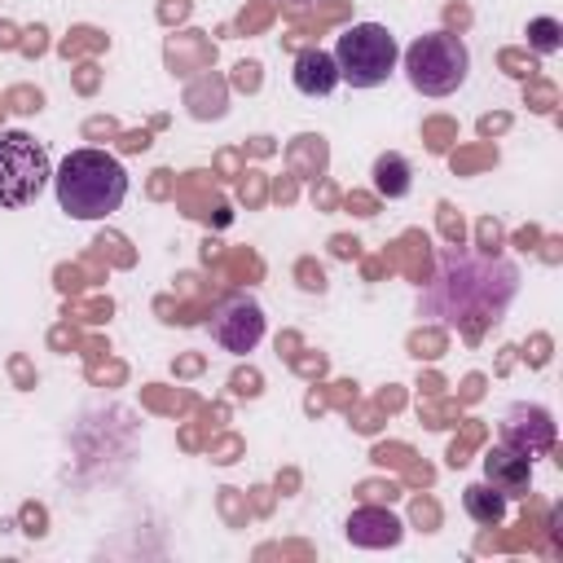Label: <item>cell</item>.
<instances>
[{
    "label": "cell",
    "instance_id": "4",
    "mask_svg": "<svg viewBox=\"0 0 563 563\" xmlns=\"http://www.w3.org/2000/svg\"><path fill=\"white\" fill-rule=\"evenodd\" d=\"M400 62V44L383 22H352L334 44L339 84L352 88H378Z\"/></svg>",
    "mask_w": 563,
    "mask_h": 563
},
{
    "label": "cell",
    "instance_id": "12",
    "mask_svg": "<svg viewBox=\"0 0 563 563\" xmlns=\"http://www.w3.org/2000/svg\"><path fill=\"white\" fill-rule=\"evenodd\" d=\"M374 189H378L383 198H405V194L413 189V167H409V158L396 154V150L378 154V158H374Z\"/></svg>",
    "mask_w": 563,
    "mask_h": 563
},
{
    "label": "cell",
    "instance_id": "3",
    "mask_svg": "<svg viewBox=\"0 0 563 563\" xmlns=\"http://www.w3.org/2000/svg\"><path fill=\"white\" fill-rule=\"evenodd\" d=\"M400 62H405L409 88L422 92V97H449V92H457L466 84V70H471V53H466L462 35H453V31H427V35H418L400 53Z\"/></svg>",
    "mask_w": 563,
    "mask_h": 563
},
{
    "label": "cell",
    "instance_id": "7",
    "mask_svg": "<svg viewBox=\"0 0 563 563\" xmlns=\"http://www.w3.org/2000/svg\"><path fill=\"white\" fill-rule=\"evenodd\" d=\"M554 440H559V431H554L550 409H541V405H510L506 409V418H501V444L519 449L528 462L545 457L554 449Z\"/></svg>",
    "mask_w": 563,
    "mask_h": 563
},
{
    "label": "cell",
    "instance_id": "6",
    "mask_svg": "<svg viewBox=\"0 0 563 563\" xmlns=\"http://www.w3.org/2000/svg\"><path fill=\"white\" fill-rule=\"evenodd\" d=\"M207 330H211V339H216L229 356H246V352H255L260 339H264V308H260L251 295H229V299L216 303Z\"/></svg>",
    "mask_w": 563,
    "mask_h": 563
},
{
    "label": "cell",
    "instance_id": "1",
    "mask_svg": "<svg viewBox=\"0 0 563 563\" xmlns=\"http://www.w3.org/2000/svg\"><path fill=\"white\" fill-rule=\"evenodd\" d=\"M515 286H519V273L515 264L506 260H493V255H444L427 295H422V308L435 312L440 321L449 325H466V330H479L484 321H497L506 312V303L515 299Z\"/></svg>",
    "mask_w": 563,
    "mask_h": 563
},
{
    "label": "cell",
    "instance_id": "2",
    "mask_svg": "<svg viewBox=\"0 0 563 563\" xmlns=\"http://www.w3.org/2000/svg\"><path fill=\"white\" fill-rule=\"evenodd\" d=\"M57 207L70 220H106L128 198V167L106 150H70L53 172Z\"/></svg>",
    "mask_w": 563,
    "mask_h": 563
},
{
    "label": "cell",
    "instance_id": "11",
    "mask_svg": "<svg viewBox=\"0 0 563 563\" xmlns=\"http://www.w3.org/2000/svg\"><path fill=\"white\" fill-rule=\"evenodd\" d=\"M506 493H497L488 479H475V484H466L462 488V510L479 523V528H497L501 519H506Z\"/></svg>",
    "mask_w": 563,
    "mask_h": 563
},
{
    "label": "cell",
    "instance_id": "13",
    "mask_svg": "<svg viewBox=\"0 0 563 563\" xmlns=\"http://www.w3.org/2000/svg\"><path fill=\"white\" fill-rule=\"evenodd\" d=\"M528 44H532V53H541V57L559 53V48H563V22H559V18H532V22H528Z\"/></svg>",
    "mask_w": 563,
    "mask_h": 563
},
{
    "label": "cell",
    "instance_id": "5",
    "mask_svg": "<svg viewBox=\"0 0 563 563\" xmlns=\"http://www.w3.org/2000/svg\"><path fill=\"white\" fill-rule=\"evenodd\" d=\"M53 180V163L44 141L22 128L0 132V207H31Z\"/></svg>",
    "mask_w": 563,
    "mask_h": 563
},
{
    "label": "cell",
    "instance_id": "8",
    "mask_svg": "<svg viewBox=\"0 0 563 563\" xmlns=\"http://www.w3.org/2000/svg\"><path fill=\"white\" fill-rule=\"evenodd\" d=\"M343 532H347V541L361 545V550H387V545H396V541L405 537V523H400L391 510H383V506H356V510L347 515Z\"/></svg>",
    "mask_w": 563,
    "mask_h": 563
},
{
    "label": "cell",
    "instance_id": "9",
    "mask_svg": "<svg viewBox=\"0 0 563 563\" xmlns=\"http://www.w3.org/2000/svg\"><path fill=\"white\" fill-rule=\"evenodd\" d=\"M484 479H488L497 493H506V497H523L528 484H532V462H528L519 449H510V444L497 440V444L484 453Z\"/></svg>",
    "mask_w": 563,
    "mask_h": 563
},
{
    "label": "cell",
    "instance_id": "10",
    "mask_svg": "<svg viewBox=\"0 0 563 563\" xmlns=\"http://www.w3.org/2000/svg\"><path fill=\"white\" fill-rule=\"evenodd\" d=\"M290 79H295V88H299L303 97H330V92L339 88L334 53H325V48H303V53L295 57Z\"/></svg>",
    "mask_w": 563,
    "mask_h": 563
}]
</instances>
